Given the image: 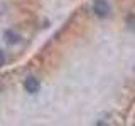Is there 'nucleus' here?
Listing matches in <instances>:
<instances>
[{"instance_id":"obj_1","label":"nucleus","mask_w":135,"mask_h":126,"mask_svg":"<svg viewBox=\"0 0 135 126\" xmlns=\"http://www.w3.org/2000/svg\"><path fill=\"white\" fill-rule=\"evenodd\" d=\"M133 109L135 0H81L0 72V124H123Z\"/></svg>"},{"instance_id":"obj_2","label":"nucleus","mask_w":135,"mask_h":126,"mask_svg":"<svg viewBox=\"0 0 135 126\" xmlns=\"http://www.w3.org/2000/svg\"><path fill=\"white\" fill-rule=\"evenodd\" d=\"M42 0H0V72L34 49L42 30Z\"/></svg>"},{"instance_id":"obj_3","label":"nucleus","mask_w":135,"mask_h":126,"mask_svg":"<svg viewBox=\"0 0 135 126\" xmlns=\"http://www.w3.org/2000/svg\"><path fill=\"white\" fill-rule=\"evenodd\" d=\"M130 119H132V123L135 124V109H133V113H132V116H130Z\"/></svg>"}]
</instances>
